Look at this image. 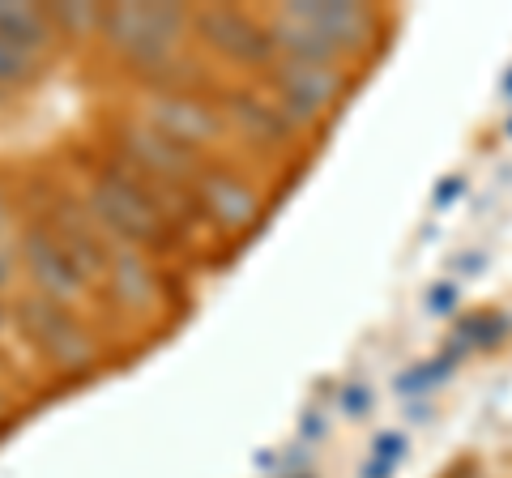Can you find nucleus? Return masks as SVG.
<instances>
[{
    "mask_svg": "<svg viewBox=\"0 0 512 478\" xmlns=\"http://www.w3.org/2000/svg\"><path fill=\"white\" fill-rule=\"evenodd\" d=\"M22 282V269H18V244L0 248V299L13 295V286Z\"/></svg>",
    "mask_w": 512,
    "mask_h": 478,
    "instance_id": "19",
    "label": "nucleus"
},
{
    "mask_svg": "<svg viewBox=\"0 0 512 478\" xmlns=\"http://www.w3.org/2000/svg\"><path fill=\"white\" fill-rule=\"evenodd\" d=\"M393 474H397L393 466H380V461H372V457L359 466V478H393Z\"/></svg>",
    "mask_w": 512,
    "mask_h": 478,
    "instance_id": "23",
    "label": "nucleus"
},
{
    "mask_svg": "<svg viewBox=\"0 0 512 478\" xmlns=\"http://www.w3.org/2000/svg\"><path fill=\"white\" fill-rule=\"evenodd\" d=\"M99 304H111L133 325H150L163 312V274L154 265V252L124 244L111 248L99 282Z\"/></svg>",
    "mask_w": 512,
    "mask_h": 478,
    "instance_id": "9",
    "label": "nucleus"
},
{
    "mask_svg": "<svg viewBox=\"0 0 512 478\" xmlns=\"http://www.w3.org/2000/svg\"><path fill=\"white\" fill-rule=\"evenodd\" d=\"M192 210L205 218L218 235H248L265 214V197L244 171H235L227 163H214L201 171V180L192 184Z\"/></svg>",
    "mask_w": 512,
    "mask_h": 478,
    "instance_id": "8",
    "label": "nucleus"
},
{
    "mask_svg": "<svg viewBox=\"0 0 512 478\" xmlns=\"http://www.w3.org/2000/svg\"><path fill=\"white\" fill-rule=\"evenodd\" d=\"M47 18L60 43H99L103 30V5H47Z\"/></svg>",
    "mask_w": 512,
    "mask_h": 478,
    "instance_id": "13",
    "label": "nucleus"
},
{
    "mask_svg": "<svg viewBox=\"0 0 512 478\" xmlns=\"http://www.w3.org/2000/svg\"><path fill=\"white\" fill-rule=\"evenodd\" d=\"M466 175H444V180L436 184V197H431V205H436V210H448V205L453 201H461L466 197Z\"/></svg>",
    "mask_w": 512,
    "mask_h": 478,
    "instance_id": "21",
    "label": "nucleus"
},
{
    "mask_svg": "<svg viewBox=\"0 0 512 478\" xmlns=\"http://www.w3.org/2000/svg\"><path fill=\"white\" fill-rule=\"evenodd\" d=\"M77 197H82L90 218L99 222V231L111 239V244H124V248L154 252L175 235V227H180L171 201L111 154L103 163L90 167Z\"/></svg>",
    "mask_w": 512,
    "mask_h": 478,
    "instance_id": "1",
    "label": "nucleus"
},
{
    "mask_svg": "<svg viewBox=\"0 0 512 478\" xmlns=\"http://www.w3.org/2000/svg\"><path fill=\"white\" fill-rule=\"evenodd\" d=\"M0 39L39 60H52V52L60 47L47 5H18V0H0Z\"/></svg>",
    "mask_w": 512,
    "mask_h": 478,
    "instance_id": "12",
    "label": "nucleus"
},
{
    "mask_svg": "<svg viewBox=\"0 0 512 478\" xmlns=\"http://www.w3.org/2000/svg\"><path fill=\"white\" fill-rule=\"evenodd\" d=\"M457 368V359L448 355H436V359H423V363H414V368H406L402 376H397V393L406 397V402H419V397H427L431 389H440L448 376H453Z\"/></svg>",
    "mask_w": 512,
    "mask_h": 478,
    "instance_id": "15",
    "label": "nucleus"
},
{
    "mask_svg": "<svg viewBox=\"0 0 512 478\" xmlns=\"http://www.w3.org/2000/svg\"><path fill=\"white\" fill-rule=\"evenodd\" d=\"M406 453H410V440H406V432H380L376 440H372V461H380V466H402L406 461Z\"/></svg>",
    "mask_w": 512,
    "mask_h": 478,
    "instance_id": "18",
    "label": "nucleus"
},
{
    "mask_svg": "<svg viewBox=\"0 0 512 478\" xmlns=\"http://www.w3.org/2000/svg\"><path fill=\"white\" fill-rule=\"evenodd\" d=\"M0 376H5V359H0Z\"/></svg>",
    "mask_w": 512,
    "mask_h": 478,
    "instance_id": "28",
    "label": "nucleus"
},
{
    "mask_svg": "<svg viewBox=\"0 0 512 478\" xmlns=\"http://www.w3.org/2000/svg\"><path fill=\"white\" fill-rule=\"evenodd\" d=\"M47 69V60L39 56H26L22 47H13L0 39V99H9V94H18L26 86H35Z\"/></svg>",
    "mask_w": 512,
    "mask_h": 478,
    "instance_id": "14",
    "label": "nucleus"
},
{
    "mask_svg": "<svg viewBox=\"0 0 512 478\" xmlns=\"http://www.w3.org/2000/svg\"><path fill=\"white\" fill-rule=\"evenodd\" d=\"M338 410H342V419H350V423L367 419V414L376 410L372 385H367V380H346V385L338 389Z\"/></svg>",
    "mask_w": 512,
    "mask_h": 478,
    "instance_id": "16",
    "label": "nucleus"
},
{
    "mask_svg": "<svg viewBox=\"0 0 512 478\" xmlns=\"http://www.w3.org/2000/svg\"><path fill=\"white\" fill-rule=\"evenodd\" d=\"M18 269H22V286L26 295H39L47 304L86 312L94 299V286L82 278V269L73 265V257L60 248V239L47 231L43 218H26L18 231Z\"/></svg>",
    "mask_w": 512,
    "mask_h": 478,
    "instance_id": "6",
    "label": "nucleus"
},
{
    "mask_svg": "<svg viewBox=\"0 0 512 478\" xmlns=\"http://www.w3.org/2000/svg\"><path fill=\"white\" fill-rule=\"evenodd\" d=\"M504 94H508V99H512V69L504 73Z\"/></svg>",
    "mask_w": 512,
    "mask_h": 478,
    "instance_id": "26",
    "label": "nucleus"
},
{
    "mask_svg": "<svg viewBox=\"0 0 512 478\" xmlns=\"http://www.w3.org/2000/svg\"><path fill=\"white\" fill-rule=\"evenodd\" d=\"M47 222V231L60 239V248L73 257V265L82 269V278L94 286V299H99V282H103V269H107V257H111V239L99 231V222L90 218V210L82 205L77 193H56L47 201V210L35 214Z\"/></svg>",
    "mask_w": 512,
    "mask_h": 478,
    "instance_id": "11",
    "label": "nucleus"
},
{
    "mask_svg": "<svg viewBox=\"0 0 512 478\" xmlns=\"http://www.w3.org/2000/svg\"><path fill=\"white\" fill-rule=\"evenodd\" d=\"M478 265H483V257H478V252H474V257H466V261H461V257H457V274H461V278H466V274H474V269H478Z\"/></svg>",
    "mask_w": 512,
    "mask_h": 478,
    "instance_id": "25",
    "label": "nucleus"
},
{
    "mask_svg": "<svg viewBox=\"0 0 512 478\" xmlns=\"http://www.w3.org/2000/svg\"><path fill=\"white\" fill-rule=\"evenodd\" d=\"M18 231H22V222H18V214H13V197L0 188V248L18 244Z\"/></svg>",
    "mask_w": 512,
    "mask_h": 478,
    "instance_id": "20",
    "label": "nucleus"
},
{
    "mask_svg": "<svg viewBox=\"0 0 512 478\" xmlns=\"http://www.w3.org/2000/svg\"><path fill=\"white\" fill-rule=\"evenodd\" d=\"M431 414H436V410H431L427 397H419V402H410V423H431Z\"/></svg>",
    "mask_w": 512,
    "mask_h": 478,
    "instance_id": "24",
    "label": "nucleus"
},
{
    "mask_svg": "<svg viewBox=\"0 0 512 478\" xmlns=\"http://www.w3.org/2000/svg\"><path fill=\"white\" fill-rule=\"evenodd\" d=\"M508 133H512V120H508Z\"/></svg>",
    "mask_w": 512,
    "mask_h": 478,
    "instance_id": "29",
    "label": "nucleus"
},
{
    "mask_svg": "<svg viewBox=\"0 0 512 478\" xmlns=\"http://www.w3.org/2000/svg\"><path fill=\"white\" fill-rule=\"evenodd\" d=\"M218 99H222V116H227V129L235 141H244V146L261 154H282L295 146L299 129L265 86H252V82L222 86Z\"/></svg>",
    "mask_w": 512,
    "mask_h": 478,
    "instance_id": "10",
    "label": "nucleus"
},
{
    "mask_svg": "<svg viewBox=\"0 0 512 478\" xmlns=\"http://www.w3.org/2000/svg\"><path fill=\"white\" fill-rule=\"evenodd\" d=\"M192 43L205 47L214 60L231 69H269L278 60L274 39H269V22L261 13L235 9V5H210V9H192Z\"/></svg>",
    "mask_w": 512,
    "mask_h": 478,
    "instance_id": "7",
    "label": "nucleus"
},
{
    "mask_svg": "<svg viewBox=\"0 0 512 478\" xmlns=\"http://www.w3.org/2000/svg\"><path fill=\"white\" fill-rule=\"evenodd\" d=\"M0 103H5V99H0Z\"/></svg>",
    "mask_w": 512,
    "mask_h": 478,
    "instance_id": "30",
    "label": "nucleus"
},
{
    "mask_svg": "<svg viewBox=\"0 0 512 478\" xmlns=\"http://www.w3.org/2000/svg\"><path fill=\"white\" fill-rule=\"evenodd\" d=\"M222 86H171V90H141L133 107L137 120H146L150 129L171 137L175 146L210 158L231 141L227 116H222Z\"/></svg>",
    "mask_w": 512,
    "mask_h": 478,
    "instance_id": "4",
    "label": "nucleus"
},
{
    "mask_svg": "<svg viewBox=\"0 0 512 478\" xmlns=\"http://www.w3.org/2000/svg\"><path fill=\"white\" fill-rule=\"evenodd\" d=\"M299 436H303V444H316V440H325L329 436V419L320 410H308L299 419Z\"/></svg>",
    "mask_w": 512,
    "mask_h": 478,
    "instance_id": "22",
    "label": "nucleus"
},
{
    "mask_svg": "<svg viewBox=\"0 0 512 478\" xmlns=\"http://www.w3.org/2000/svg\"><path fill=\"white\" fill-rule=\"evenodd\" d=\"M269 39L278 56L291 60H329L350 65L380 39V9L346 5V0H295L274 13H265Z\"/></svg>",
    "mask_w": 512,
    "mask_h": 478,
    "instance_id": "2",
    "label": "nucleus"
},
{
    "mask_svg": "<svg viewBox=\"0 0 512 478\" xmlns=\"http://www.w3.org/2000/svg\"><path fill=\"white\" fill-rule=\"evenodd\" d=\"M457 308H461V286L453 278L431 282L427 291H423V312H431V316H453Z\"/></svg>",
    "mask_w": 512,
    "mask_h": 478,
    "instance_id": "17",
    "label": "nucleus"
},
{
    "mask_svg": "<svg viewBox=\"0 0 512 478\" xmlns=\"http://www.w3.org/2000/svg\"><path fill=\"white\" fill-rule=\"evenodd\" d=\"M13 312H18V333H22L26 355L39 368L73 380V376H90L103 363V338L86 321V312L47 304V299L26 291L13 299Z\"/></svg>",
    "mask_w": 512,
    "mask_h": 478,
    "instance_id": "3",
    "label": "nucleus"
},
{
    "mask_svg": "<svg viewBox=\"0 0 512 478\" xmlns=\"http://www.w3.org/2000/svg\"><path fill=\"white\" fill-rule=\"evenodd\" d=\"M261 86L274 94L278 107L291 116L299 133L325 124L333 116L346 94H350V65H329V60H291L278 56L274 65L261 73Z\"/></svg>",
    "mask_w": 512,
    "mask_h": 478,
    "instance_id": "5",
    "label": "nucleus"
},
{
    "mask_svg": "<svg viewBox=\"0 0 512 478\" xmlns=\"http://www.w3.org/2000/svg\"><path fill=\"white\" fill-rule=\"evenodd\" d=\"M282 478H316L312 470H299V474H282Z\"/></svg>",
    "mask_w": 512,
    "mask_h": 478,
    "instance_id": "27",
    "label": "nucleus"
}]
</instances>
